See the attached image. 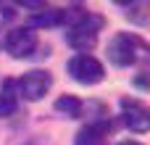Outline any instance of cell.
Returning <instances> with one entry per match:
<instances>
[{
  "label": "cell",
  "instance_id": "7a4b0ae2",
  "mask_svg": "<svg viewBox=\"0 0 150 145\" xmlns=\"http://www.w3.org/2000/svg\"><path fill=\"white\" fill-rule=\"evenodd\" d=\"M103 24H105L103 16H98V13H87L76 26L66 29V40H69V45H71L74 50H79V53H87V50L95 45L98 32L103 29Z\"/></svg>",
  "mask_w": 150,
  "mask_h": 145
},
{
  "label": "cell",
  "instance_id": "52a82bcc",
  "mask_svg": "<svg viewBox=\"0 0 150 145\" xmlns=\"http://www.w3.org/2000/svg\"><path fill=\"white\" fill-rule=\"evenodd\" d=\"M111 132V122L108 119H98V122H90L87 127H82L74 137V145H103V140L108 137Z\"/></svg>",
  "mask_w": 150,
  "mask_h": 145
},
{
  "label": "cell",
  "instance_id": "ba28073f",
  "mask_svg": "<svg viewBox=\"0 0 150 145\" xmlns=\"http://www.w3.org/2000/svg\"><path fill=\"white\" fill-rule=\"evenodd\" d=\"M32 26H61V8H47L42 5L32 18H29V29Z\"/></svg>",
  "mask_w": 150,
  "mask_h": 145
},
{
  "label": "cell",
  "instance_id": "30bf717a",
  "mask_svg": "<svg viewBox=\"0 0 150 145\" xmlns=\"http://www.w3.org/2000/svg\"><path fill=\"white\" fill-rule=\"evenodd\" d=\"M55 111L66 114L69 119H76V116H82V111H84V103H82L79 98H74V95H61V98L55 100Z\"/></svg>",
  "mask_w": 150,
  "mask_h": 145
},
{
  "label": "cell",
  "instance_id": "8992f818",
  "mask_svg": "<svg viewBox=\"0 0 150 145\" xmlns=\"http://www.w3.org/2000/svg\"><path fill=\"white\" fill-rule=\"evenodd\" d=\"M121 111H124V124L137 132V135H145L150 129V116H148V108L140 103V100H132V98H124L121 100Z\"/></svg>",
  "mask_w": 150,
  "mask_h": 145
},
{
  "label": "cell",
  "instance_id": "277c9868",
  "mask_svg": "<svg viewBox=\"0 0 150 145\" xmlns=\"http://www.w3.org/2000/svg\"><path fill=\"white\" fill-rule=\"evenodd\" d=\"M5 50H8L13 58H29V55L37 50V34H34L29 26L11 29V32L5 34Z\"/></svg>",
  "mask_w": 150,
  "mask_h": 145
},
{
  "label": "cell",
  "instance_id": "5b68a950",
  "mask_svg": "<svg viewBox=\"0 0 150 145\" xmlns=\"http://www.w3.org/2000/svg\"><path fill=\"white\" fill-rule=\"evenodd\" d=\"M16 85H18V95H24L26 100H40L50 90L53 77L47 71H42V69H34V71H26Z\"/></svg>",
  "mask_w": 150,
  "mask_h": 145
},
{
  "label": "cell",
  "instance_id": "3957f363",
  "mask_svg": "<svg viewBox=\"0 0 150 145\" xmlns=\"http://www.w3.org/2000/svg\"><path fill=\"white\" fill-rule=\"evenodd\" d=\"M66 69H69L71 79L79 82V85H98V82L103 79V74H105L103 63H100L98 58L87 55V53H76V55L69 61Z\"/></svg>",
  "mask_w": 150,
  "mask_h": 145
},
{
  "label": "cell",
  "instance_id": "9c48e42d",
  "mask_svg": "<svg viewBox=\"0 0 150 145\" xmlns=\"http://www.w3.org/2000/svg\"><path fill=\"white\" fill-rule=\"evenodd\" d=\"M18 111V100H16V92H13V82L8 79L0 90V119H8Z\"/></svg>",
  "mask_w": 150,
  "mask_h": 145
},
{
  "label": "cell",
  "instance_id": "6da1fadb",
  "mask_svg": "<svg viewBox=\"0 0 150 145\" xmlns=\"http://www.w3.org/2000/svg\"><path fill=\"white\" fill-rule=\"evenodd\" d=\"M145 42L137 37V34H127V32H119L111 42H108V58L113 66H132L140 55H145Z\"/></svg>",
  "mask_w": 150,
  "mask_h": 145
},
{
  "label": "cell",
  "instance_id": "8fae6325",
  "mask_svg": "<svg viewBox=\"0 0 150 145\" xmlns=\"http://www.w3.org/2000/svg\"><path fill=\"white\" fill-rule=\"evenodd\" d=\"M119 145H142V143H137V140H124V143H119Z\"/></svg>",
  "mask_w": 150,
  "mask_h": 145
}]
</instances>
